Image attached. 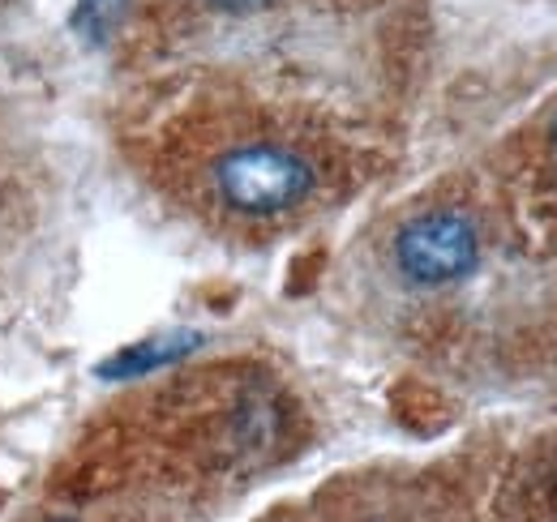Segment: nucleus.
Returning <instances> with one entry per match:
<instances>
[{
	"label": "nucleus",
	"mask_w": 557,
	"mask_h": 522,
	"mask_svg": "<svg viewBox=\"0 0 557 522\" xmlns=\"http://www.w3.org/2000/svg\"><path fill=\"white\" fill-rule=\"evenodd\" d=\"M129 0H77L73 4V30L86 39V44H108L112 30L121 26Z\"/></svg>",
	"instance_id": "nucleus-4"
},
{
	"label": "nucleus",
	"mask_w": 557,
	"mask_h": 522,
	"mask_svg": "<svg viewBox=\"0 0 557 522\" xmlns=\"http://www.w3.org/2000/svg\"><path fill=\"white\" fill-rule=\"evenodd\" d=\"M210 4H219V9H258L267 0H210Z\"/></svg>",
	"instance_id": "nucleus-5"
},
{
	"label": "nucleus",
	"mask_w": 557,
	"mask_h": 522,
	"mask_svg": "<svg viewBox=\"0 0 557 522\" xmlns=\"http://www.w3.org/2000/svg\"><path fill=\"white\" fill-rule=\"evenodd\" d=\"M395 261H399V270L412 283H420V287H442V283H455V278H463V274L476 270L481 240H476V227H472L468 214H459V210H433V214L412 219L399 232Z\"/></svg>",
	"instance_id": "nucleus-2"
},
{
	"label": "nucleus",
	"mask_w": 557,
	"mask_h": 522,
	"mask_svg": "<svg viewBox=\"0 0 557 522\" xmlns=\"http://www.w3.org/2000/svg\"><path fill=\"white\" fill-rule=\"evenodd\" d=\"M198 343H202L198 334L146 338V343H134V347H125V351L108 356V360L99 364V377H108V382H125V377H146V373H154V369H168V364H176V360H181V356H189V351H194Z\"/></svg>",
	"instance_id": "nucleus-3"
},
{
	"label": "nucleus",
	"mask_w": 557,
	"mask_h": 522,
	"mask_svg": "<svg viewBox=\"0 0 557 522\" xmlns=\"http://www.w3.org/2000/svg\"><path fill=\"white\" fill-rule=\"evenodd\" d=\"M554 150H557V125H554Z\"/></svg>",
	"instance_id": "nucleus-6"
},
{
	"label": "nucleus",
	"mask_w": 557,
	"mask_h": 522,
	"mask_svg": "<svg viewBox=\"0 0 557 522\" xmlns=\"http://www.w3.org/2000/svg\"><path fill=\"white\" fill-rule=\"evenodd\" d=\"M214 189L240 214H283L313 194V167L283 146H240L214 163Z\"/></svg>",
	"instance_id": "nucleus-1"
},
{
	"label": "nucleus",
	"mask_w": 557,
	"mask_h": 522,
	"mask_svg": "<svg viewBox=\"0 0 557 522\" xmlns=\"http://www.w3.org/2000/svg\"><path fill=\"white\" fill-rule=\"evenodd\" d=\"M57 522H73V519H57Z\"/></svg>",
	"instance_id": "nucleus-7"
}]
</instances>
